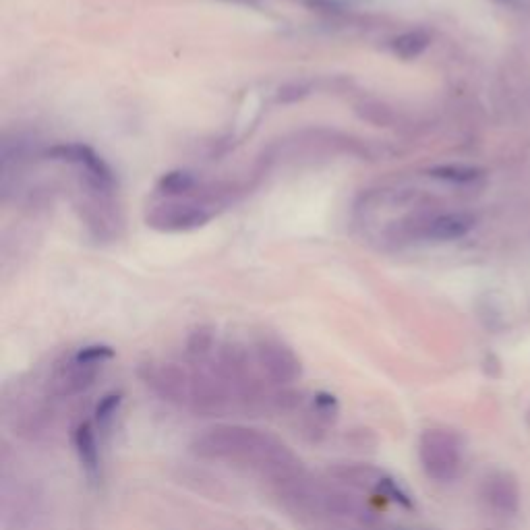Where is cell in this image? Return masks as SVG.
<instances>
[{
  "label": "cell",
  "instance_id": "1",
  "mask_svg": "<svg viewBox=\"0 0 530 530\" xmlns=\"http://www.w3.org/2000/svg\"><path fill=\"white\" fill-rule=\"evenodd\" d=\"M193 454L203 460L232 462L253 468L274 485L305 470L301 458L272 433L243 425H216L193 441Z\"/></svg>",
  "mask_w": 530,
  "mask_h": 530
},
{
  "label": "cell",
  "instance_id": "2",
  "mask_svg": "<svg viewBox=\"0 0 530 530\" xmlns=\"http://www.w3.org/2000/svg\"><path fill=\"white\" fill-rule=\"evenodd\" d=\"M330 477L348 489L384 497L404 510L415 508V502H412L408 491L390 473H386L384 468L371 464H340L330 470Z\"/></svg>",
  "mask_w": 530,
  "mask_h": 530
},
{
  "label": "cell",
  "instance_id": "3",
  "mask_svg": "<svg viewBox=\"0 0 530 530\" xmlns=\"http://www.w3.org/2000/svg\"><path fill=\"white\" fill-rule=\"evenodd\" d=\"M253 361L261 377L272 386H292L303 375V363L297 352L278 338H261L255 344Z\"/></svg>",
  "mask_w": 530,
  "mask_h": 530
},
{
  "label": "cell",
  "instance_id": "4",
  "mask_svg": "<svg viewBox=\"0 0 530 530\" xmlns=\"http://www.w3.org/2000/svg\"><path fill=\"white\" fill-rule=\"evenodd\" d=\"M191 400L189 408L199 417H224L230 412L237 402H234L232 390L224 381V377L218 373L216 367L208 369L203 365H197V369L191 371Z\"/></svg>",
  "mask_w": 530,
  "mask_h": 530
},
{
  "label": "cell",
  "instance_id": "5",
  "mask_svg": "<svg viewBox=\"0 0 530 530\" xmlns=\"http://www.w3.org/2000/svg\"><path fill=\"white\" fill-rule=\"evenodd\" d=\"M419 458L431 479L450 481L460 468L458 439L448 431L429 429L419 439Z\"/></svg>",
  "mask_w": 530,
  "mask_h": 530
},
{
  "label": "cell",
  "instance_id": "6",
  "mask_svg": "<svg viewBox=\"0 0 530 530\" xmlns=\"http://www.w3.org/2000/svg\"><path fill=\"white\" fill-rule=\"evenodd\" d=\"M48 156L58 162L75 166L85 179V185L100 195H108L114 189V174L110 166L98 156L92 147L81 143H61L48 150Z\"/></svg>",
  "mask_w": 530,
  "mask_h": 530
},
{
  "label": "cell",
  "instance_id": "7",
  "mask_svg": "<svg viewBox=\"0 0 530 530\" xmlns=\"http://www.w3.org/2000/svg\"><path fill=\"white\" fill-rule=\"evenodd\" d=\"M139 377L158 398L174 404L187 406L191 400V371L176 363H143Z\"/></svg>",
  "mask_w": 530,
  "mask_h": 530
},
{
  "label": "cell",
  "instance_id": "8",
  "mask_svg": "<svg viewBox=\"0 0 530 530\" xmlns=\"http://www.w3.org/2000/svg\"><path fill=\"white\" fill-rule=\"evenodd\" d=\"M210 212L193 201H166L147 214V224L164 232H181L203 226Z\"/></svg>",
  "mask_w": 530,
  "mask_h": 530
},
{
  "label": "cell",
  "instance_id": "9",
  "mask_svg": "<svg viewBox=\"0 0 530 530\" xmlns=\"http://www.w3.org/2000/svg\"><path fill=\"white\" fill-rule=\"evenodd\" d=\"M100 369L102 367L83 363L75 359V355H71L69 359L61 361L52 369V375L48 381L50 392L58 398H73V396L85 394L94 386Z\"/></svg>",
  "mask_w": 530,
  "mask_h": 530
},
{
  "label": "cell",
  "instance_id": "10",
  "mask_svg": "<svg viewBox=\"0 0 530 530\" xmlns=\"http://www.w3.org/2000/svg\"><path fill=\"white\" fill-rule=\"evenodd\" d=\"M477 218L464 214V212H452V214H441L427 222L425 226V239L435 243H450L464 239L466 234L475 228Z\"/></svg>",
  "mask_w": 530,
  "mask_h": 530
},
{
  "label": "cell",
  "instance_id": "11",
  "mask_svg": "<svg viewBox=\"0 0 530 530\" xmlns=\"http://www.w3.org/2000/svg\"><path fill=\"white\" fill-rule=\"evenodd\" d=\"M73 446H75L77 458L81 462L83 473L90 479H98V475H100V446H98L96 425L90 421H81L73 431Z\"/></svg>",
  "mask_w": 530,
  "mask_h": 530
},
{
  "label": "cell",
  "instance_id": "12",
  "mask_svg": "<svg viewBox=\"0 0 530 530\" xmlns=\"http://www.w3.org/2000/svg\"><path fill=\"white\" fill-rule=\"evenodd\" d=\"M431 44V36L425 29H412V32H404L396 36L390 42V50L402 58V61H415Z\"/></svg>",
  "mask_w": 530,
  "mask_h": 530
},
{
  "label": "cell",
  "instance_id": "13",
  "mask_svg": "<svg viewBox=\"0 0 530 530\" xmlns=\"http://www.w3.org/2000/svg\"><path fill=\"white\" fill-rule=\"evenodd\" d=\"M309 415L315 427H330L336 423L340 415V404L334 394L330 392H317L311 396Z\"/></svg>",
  "mask_w": 530,
  "mask_h": 530
},
{
  "label": "cell",
  "instance_id": "14",
  "mask_svg": "<svg viewBox=\"0 0 530 530\" xmlns=\"http://www.w3.org/2000/svg\"><path fill=\"white\" fill-rule=\"evenodd\" d=\"M431 176L439 181H448L456 185H466V183H475L477 179L483 176L481 168L475 166H462V164H450V166H437L431 170Z\"/></svg>",
  "mask_w": 530,
  "mask_h": 530
},
{
  "label": "cell",
  "instance_id": "15",
  "mask_svg": "<svg viewBox=\"0 0 530 530\" xmlns=\"http://www.w3.org/2000/svg\"><path fill=\"white\" fill-rule=\"evenodd\" d=\"M123 406V394L121 392H108L100 398L94 410V419L100 431H108L112 421L119 415V410Z\"/></svg>",
  "mask_w": 530,
  "mask_h": 530
},
{
  "label": "cell",
  "instance_id": "16",
  "mask_svg": "<svg viewBox=\"0 0 530 530\" xmlns=\"http://www.w3.org/2000/svg\"><path fill=\"white\" fill-rule=\"evenodd\" d=\"M214 348V330L208 326H201L197 330L191 332L189 340H187V355L199 365L201 361H205V357L210 355Z\"/></svg>",
  "mask_w": 530,
  "mask_h": 530
},
{
  "label": "cell",
  "instance_id": "17",
  "mask_svg": "<svg viewBox=\"0 0 530 530\" xmlns=\"http://www.w3.org/2000/svg\"><path fill=\"white\" fill-rule=\"evenodd\" d=\"M193 187H195V176L185 170H172L164 174L158 183V189L164 195H183Z\"/></svg>",
  "mask_w": 530,
  "mask_h": 530
},
{
  "label": "cell",
  "instance_id": "18",
  "mask_svg": "<svg viewBox=\"0 0 530 530\" xmlns=\"http://www.w3.org/2000/svg\"><path fill=\"white\" fill-rule=\"evenodd\" d=\"M73 355H75V359H79L83 363L102 367L104 363L114 359V350L108 344H87V346L79 348L77 352H73Z\"/></svg>",
  "mask_w": 530,
  "mask_h": 530
},
{
  "label": "cell",
  "instance_id": "19",
  "mask_svg": "<svg viewBox=\"0 0 530 530\" xmlns=\"http://www.w3.org/2000/svg\"><path fill=\"white\" fill-rule=\"evenodd\" d=\"M497 5H504V7H516L518 0H493Z\"/></svg>",
  "mask_w": 530,
  "mask_h": 530
},
{
  "label": "cell",
  "instance_id": "20",
  "mask_svg": "<svg viewBox=\"0 0 530 530\" xmlns=\"http://www.w3.org/2000/svg\"><path fill=\"white\" fill-rule=\"evenodd\" d=\"M394 530H423V528H402V526H398V528H394Z\"/></svg>",
  "mask_w": 530,
  "mask_h": 530
},
{
  "label": "cell",
  "instance_id": "21",
  "mask_svg": "<svg viewBox=\"0 0 530 530\" xmlns=\"http://www.w3.org/2000/svg\"><path fill=\"white\" fill-rule=\"evenodd\" d=\"M234 3H255V0H234Z\"/></svg>",
  "mask_w": 530,
  "mask_h": 530
}]
</instances>
